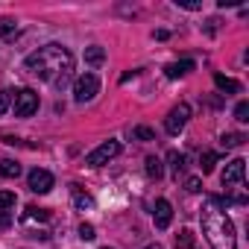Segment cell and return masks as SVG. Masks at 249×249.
Wrapping results in <instances>:
<instances>
[{
  "mask_svg": "<svg viewBox=\"0 0 249 249\" xmlns=\"http://www.w3.org/2000/svg\"><path fill=\"white\" fill-rule=\"evenodd\" d=\"M103 249H108V246H103Z\"/></svg>",
  "mask_w": 249,
  "mask_h": 249,
  "instance_id": "cell-32",
  "label": "cell"
},
{
  "mask_svg": "<svg viewBox=\"0 0 249 249\" xmlns=\"http://www.w3.org/2000/svg\"><path fill=\"white\" fill-rule=\"evenodd\" d=\"M237 3H240V0H217V6H220V9H226V6H237Z\"/></svg>",
  "mask_w": 249,
  "mask_h": 249,
  "instance_id": "cell-29",
  "label": "cell"
},
{
  "mask_svg": "<svg viewBox=\"0 0 249 249\" xmlns=\"http://www.w3.org/2000/svg\"><path fill=\"white\" fill-rule=\"evenodd\" d=\"M24 68L30 73H36L38 79L44 82H53L59 91L68 85L71 79V71H73V56L62 47V44H47L41 50H36L33 56H27Z\"/></svg>",
  "mask_w": 249,
  "mask_h": 249,
  "instance_id": "cell-1",
  "label": "cell"
},
{
  "mask_svg": "<svg viewBox=\"0 0 249 249\" xmlns=\"http://www.w3.org/2000/svg\"><path fill=\"white\" fill-rule=\"evenodd\" d=\"M188 117H191V106H188V103H179V106H173V108H170V114L164 117V129H167L170 135H179V132L185 129Z\"/></svg>",
  "mask_w": 249,
  "mask_h": 249,
  "instance_id": "cell-4",
  "label": "cell"
},
{
  "mask_svg": "<svg viewBox=\"0 0 249 249\" xmlns=\"http://www.w3.org/2000/svg\"><path fill=\"white\" fill-rule=\"evenodd\" d=\"M71 194H73V202H76V208H82V211H85V208H91V205H94V202H91V196L79 191V185H71Z\"/></svg>",
  "mask_w": 249,
  "mask_h": 249,
  "instance_id": "cell-15",
  "label": "cell"
},
{
  "mask_svg": "<svg viewBox=\"0 0 249 249\" xmlns=\"http://www.w3.org/2000/svg\"><path fill=\"white\" fill-rule=\"evenodd\" d=\"M176 246H179V249H191V246H194V231H191V229H182V231L176 234Z\"/></svg>",
  "mask_w": 249,
  "mask_h": 249,
  "instance_id": "cell-20",
  "label": "cell"
},
{
  "mask_svg": "<svg viewBox=\"0 0 249 249\" xmlns=\"http://www.w3.org/2000/svg\"><path fill=\"white\" fill-rule=\"evenodd\" d=\"M243 141H246V138H243L240 132H226V135L220 138V144H223V147H229V150H231V147H240Z\"/></svg>",
  "mask_w": 249,
  "mask_h": 249,
  "instance_id": "cell-18",
  "label": "cell"
},
{
  "mask_svg": "<svg viewBox=\"0 0 249 249\" xmlns=\"http://www.w3.org/2000/svg\"><path fill=\"white\" fill-rule=\"evenodd\" d=\"M21 30H18V24L12 21V18H3V21H0V38H3V41H9V38H15Z\"/></svg>",
  "mask_w": 249,
  "mask_h": 249,
  "instance_id": "cell-13",
  "label": "cell"
},
{
  "mask_svg": "<svg viewBox=\"0 0 249 249\" xmlns=\"http://www.w3.org/2000/svg\"><path fill=\"white\" fill-rule=\"evenodd\" d=\"M79 237H82V240H94V226H91V223H82V226H79Z\"/></svg>",
  "mask_w": 249,
  "mask_h": 249,
  "instance_id": "cell-25",
  "label": "cell"
},
{
  "mask_svg": "<svg viewBox=\"0 0 249 249\" xmlns=\"http://www.w3.org/2000/svg\"><path fill=\"white\" fill-rule=\"evenodd\" d=\"M234 120H240V123H249V103H246V100L234 106Z\"/></svg>",
  "mask_w": 249,
  "mask_h": 249,
  "instance_id": "cell-22",
  "label": "cell"
},
{
  "mask_svg": "<svg viewBox=\"0 0 249 249\" xmlns=\"http://www.w3.org/2000/svg\"><path fill=\"white\" fill-rule=\"evenodd\" d=\"M12 226V214L9 211H0V229H9Z\"/></svg>",
  "mask_w": 249,
  "mask_h": 249,
  "instance_id": "cell-28",
  "label": "cell"
},
{
  "mask_svg": "<svg viewBox=\"0 0 249 249\" xmlns=\"http://www.w3.org/2000/svg\"><path fill=\"white\" fill-rule=\"evenodd\" d=\"M27 182H30V191H33V194H47V191H53V173H50V170L36 167V170L27 176Z\"/></svg>",
  "mask_w": 249,
  "mask_h": 249,
  "instance_id": "cell-8",
  "label": "cell"
},
{
  "mask_svg": "<svg viewBox=\"0 0 249 249\" xmlns=\"http://www.w3.org/2000/svg\"><path fill=\"white\" fill-rule=\"evenodd\" d=\"M38 111V94L33 88H21L15 91V114L18 117H30Z\"/></svg>",
  "mask_w": 249,
  "mask_h": 249,
  "instance_id": "cell-5",
  "label": "cell"
},
{
  "mask_svg": "<svg viewBox=\"0 0 249 249\" xmlns=\"http://www.w3.org/2000/svg\"><path fill=\"white\" fill-rule=\"evenodd\" d=\"M214 85H217L223 94H237V91H240V82H234V79H229V76H223V73H214Z\"/></svg>",
  "mask_w": 249,
  "mask_h": 249,
  "instance_id": "cell-11",
  "label": "cell"
},
{
  "mask_svg": "<svg viewBox=\"0 0 249 249\" xmlns=\"http://www.w3.org/2000/svg\"><path fill=\"white\" fill-rule=\"evenodd\" d=\"M202 231L211 243V249H237V234H234V223L226 214V199L223 196H208L202 205Z\"/></svg>",
  "mask_w": 249,
  "mask_h": 249,
  "instance_id": "cell-2",
  "label": "cell"
},
{
  "mask_svg": "<svg viewBox=\"0 0 249 249\" xmlns=\"http://www.w3.org/2000/svg\"><path fill=\"white\" fill-rule=\"evenodd\" d=\"M144 249H164V246H159V243H150V246H144Z\"/></svg>",
  "mask_w": 249,
  "mask_h": 249,
  "instance_id": "cell-31",
  "label": "cell"
},
{
  "mask_svg": "<svg viewBox=\"0 0 249 249\" xmlns=\"http://www.w3.org/2000/svg\"><path fill=\"white\" fill-rule=\"evenodd\" d=\"M132 138H138V141H156V132L150 126H135L132 129Z\"/></svg>",
  "mask_w": 249,
  "mask_h": 249,
  "instance_id": "cell-21",
  "label": "cell"
},
{
  "mask_svg": "<svg viewBox=\"0 0 249 249\" xmlns=\"http://www.w3.org/2000/svg\"><path fill=\"white\" fill-rule=\"evenodd\" d=\"M243 176H246V161H243V159H234V161H229V164H226V170H223L220 182H223V188H229V185H240V182H243Z\"/></svg>",
  "mask_w": 249,
  "mask_h": 249,
  "instance_id": "cell-7",
  "label": "cell"
},
{
  "mask_svg": "<svg viewBox=\"0 0 249 249\" xmlns=\"http://www.w3.org/2000/svg\"><path fill=\"white\" fill-rule=\"evenodd\" d=\"M185 188H188V191H191V194H196V191H202V182H199V179H196V176H191V179H188V182H185Z\"/></svg>",
  "mask_w": 249,
  "mask_h": 249,
  "instance_id": "cell-27",
  "label": "cell"
},
{
  "mask_svg": "<svg viewBox=\"0 0 249 249\" xmlns=\"http://www.w3.org/2000/svg\"><path fill=\"white\" fill-rule=\"evenodd\" d=\"M196 65L191 62V59H182V62H173V65H167V79H179V76H185V73H191Z\"/></svg>",
  "mask_w": 249,
  "mask_h": 249,
  "instance_id": "cell-10",
  "label": "cell"
},
{
  "mask_svg": "<svg viewBox=\"0 0 249 249\" xmlns=\"http://www.w3.org/2000/svg\"><path fill=\"white\" fill-rule=\"evenodd\" d=\"M103 59H106V50H103V47H88V50H85V62H88V65L97 68V65H103Z\"/></svg>",
  "mask_w": 249,
  "mask_h": 249,
  "instance_id": "cell-16",
  "label": "cell"
},
{
  "mask_svg": "<svg viewBox=\"0 0 249 249\" xmlns=\"http://www.w3.org/2000/svg\"><path fill=\"white\" fill-rule=\"evenodd\" d=\"M161 173H164L161 161H159L156 156H150V159H147V176H150V179H161Z\"/></svg>",
  "mask_w": 249,
  "mask_h": 249,
  "instance_id": "cell-17",
  "label": "cell"
},
{
  "mask_svg": "<svg viewBox=\"0 0 249 249\" xmlns=\"http://www.w3.org/2000/svg\"><path fill=\"white\" fill-rule=\"evenodd\" d=\"M15 205V194L12 191H0V211H6Z\"/></svg>",
  "mask_w": 249,
  "mask_h": 249,
  "instance_id": "cell-24",
  "label": "cell"
},
{
  "mask_svg": "<svg viewBox=\"0 0 249 249\" xmlns=\"http://www.w3.org/2000/svg\"><path fill=\"white\" fill-rule=\"evenodd\" d=\"M18 173H21V164H18V161H12V159H3V161H0V176L15 179Z\"/></svg>",
  "mask_w": 249,
  "mask_h": 249,
  "instance_id": "cell-14",
  "label": "cell"
},
{
  "mask_svg": "<svg viewBox=\"0 0 249 249\" xmlns=\"http://www.w3.org/2000/svg\"><path fill=\"white\" fill-rule=\"evenodd\" d=\"M24 223H33V220H38V223H47L50 220V211H44V208H36V205H27V211H24V217H21Z\"/></svg>",
  "mask_w": 249,
  "mask_h": 249,
  "instance_id": "cell-12",
  "label": "cell"
},
{
  "mask_svg": "<svg viewBox=\"0 0 249 249\" xmlns=\"http://www.w3.org/2000/svg\"><path fill=\"white\" fill-rule=\"evenodd\" d=\"M117 153H120V141H106V144H100L94 153H88L85 164H88V167H103V164H108Z\"/></svg>",
  "mask_w": 249,
  "mask_h": 249,
  "instance_id": "cell-6",
  "label": "cell"
},
{
  "mask_svg": "<svg viewBox=\"0 0 249 249\" xmlns=\"http://www.w3.org/2000/svg\"><path fill=\"white\" fill-rule=\"evenodd\" d=\"M214 30H217V21H214V18H211V21H208V24H205V33H208V36H211V33H214Z\"/></svg>",
  "mask_w": 249,
  "mask_h": 249,
  "instance_id": "cell-30",
  "label": "cell"
},
{
  "mask_svg": "<svg viewBox=\"0 0 249 249\" xmlns=\"http://www.w3.org/2000/svg\"><path fill=\"white\" fill-rule=\"evenodd\" d=\"M199 164H202V173H211L214 164H217V153H205V156L199 159Z\"/></svg>",
  "mask_w": 249,
  "mask_h": 249,
  "instance_id": "cell-23",
  "label": "cell"
},
{
  "mask_svg": "<svg viewBox=\"0 0 249 249\" xmlns=\"http://www.w3.org/2000/svg\"><path fill=\"white\" fill-rule=\"evenodd\" d=\"M97 91H100V79H97V73H82V76H76V82H73V97H76V103H88V100H94Z\"/></svg>",
  "mask_w": 249,
  "mask_h": 249,
  "instance_id": "cell-3",
  "label": "cell"
},
{
  "mask_svg": "<svg viewBox=\"0 0 249 249\" xmlns=\"http://www.w3.org/2000/svg\"><path fill=\"white\" fill-rule=\"evenodd\" d=\"M9 100H12L9 91H0V114H6V111H9Z\"/></svg>",
  "mask_w": 249,
  "mask_h": 249,
  "instance_id": "cell-26",
  "label": "cell"
},
{
  "mask_svg": "<svg viewBox=\"0 0 249 249\" xmlns=\"http://www.w3.org/2000/svg\"><path fill=\"white\" fill-rule=\"evenodd\" d=\"M153 220H156V229H167L170 220H173V205L167 199H159L156 202V211H153Z\"/></svg>",
  "mask_w": 249,
  "mask_h": 249,
  "instance_id": "cell-9",
  "label": "cell"
},
{
  "mask_svg": "<svg viewBox=\"0 0 249 249\" xmlns=\"http://www.w3.org/2000/svg\"><path fill=\"white\" fill-rule=\"evenodd\" d=\"M167 161H170V167H173V173H176V176L185 170V156H182V153H176V150H173V153H167Z\"/></svg>",
  "mask_w": 249,
  "mask_h": 249,
  "instance_id": "cell-19",
  "label": "cell"
}]
</instances>
